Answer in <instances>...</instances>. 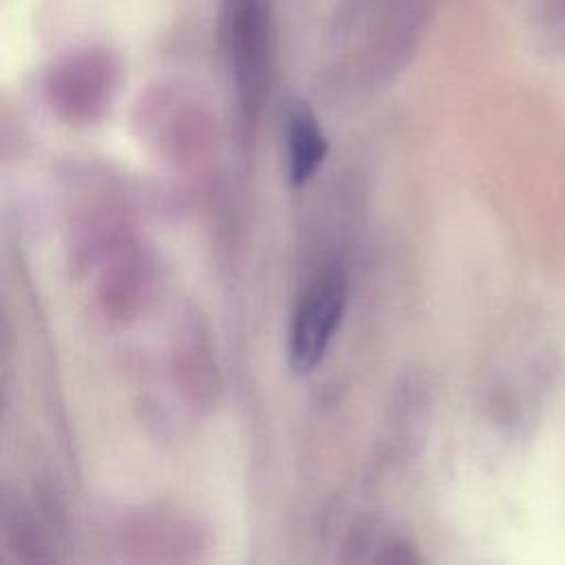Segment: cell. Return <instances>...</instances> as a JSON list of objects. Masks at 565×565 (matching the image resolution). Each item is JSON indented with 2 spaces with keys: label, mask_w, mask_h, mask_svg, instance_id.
Returning a JSON list of instances; mask_svg holds the SVG:
<instances>
[{
  "label": "cell",
  "mask_w": 565,
  "mask_h": 565,
  "mask_svg": "<svg viewBox=\"0 0 565 565\" xmlns=\"http://www.w3.org/2000/svg\"><path fill=\"white\" fill-rule=\"evenodd\" d=\"M347 274L340 267L320 271L300 296L289 327V364L309 373L327 353L347 309Z\"/></svg>",
  "instance_id": "1"
},
{
  "label": "cell",
  "mask_w": 565,
  "mask_h": 565,
  "mask_svg": "<svg viewBox=\"0 0 565 565\" xmlns=\"http://www.w3.org/2000/svg\"><path fill=\"white\" fill-rule=\"evenodd\" d=\"M232 60L243 108L252 110L258 104L263 84L260 20L252 0H241L236 4L232 18Z\"/></svg>",
  "instance_id": "2"
},
{
  "label": "cell",
  "mask_w": 565,
  "mask_h": 565,
  "mask_svg": "<svg viewBox=\"0 0 565 565\" xmlns=\"http://www.w3.org/2000/svg\"><path fill=\"white\" fill-rule=\"evenodd\" d=\"M285 141L289 183L305 185L324 161L329 146L318 119L302 102L289 104L285 113Z\"/></svg>",
  "instance_id": "3"
},
{
  "label": "cell",
  "mask_w": 565,
  "mask_h": 565,
  "mask_svg": "<svg viewBox=\"0 0 565 565\" xmlns=\"http://www.w3.org/2000/svg\"><path fill=\"white\" fill-rule=\"evenodd\" d=\"M534 18L550 44L565 51V0H532Z\"/></svg>",
  "instance_id": "4"
}]
</instances>
